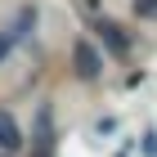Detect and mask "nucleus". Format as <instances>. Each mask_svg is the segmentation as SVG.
Masks as SVG:
<instances>
[{
  "instance_id": "obj_1",
  "label": "nucleus",
  "mask_w": 157,
  "mask_h": 157,
  "mask_svg": "<svg viewBox=\"0 0 157 157\" xmlns=\"http://www.w3.org/2000/svg\"><path fill=\"white\" fill-rule=\"evenodd\" d=\"M72 67H76L81 81H94V76L103 72V59H99V49L90 45V40H76L72 45Z\"/></svg>"
},
{
  "instance_id": "obj_2",
  "label": "nucleus",
  "mask_w": 157,
  "mask_h": 157,
  "mask_svg": "<svg viewBox=\"0 0 157 157\" xmlns=\"http://www.w3.org/2000/svg\"><path fill=\"white\" fill-rule=\"evenodd\" d=\"M18 148H23V130H18L13 112L0 108V153H18Z\"/></svg>"
},
{
  "instance_id": "obj_3",
  "label": "nucleus",
  "mask_w": 157,
  "mask_h": 157,
  "mask_svg": "<svg viewBox=\"0 0 157 157\" xmlns=\"http://www.w3.org/2000/svg\"><path fill=\"white\" fill-rule=\"evenodd\" d=\"M94 32H99V40H103V45H108L112 54H130V36H126V32H121L117 23H99Z\"/></svg>"
},
{
  "instance_id": "obj_4",
  "label": "nucleus",
  "mask_w": 157,
  "mask_h": 157,
  "mask_svg": "<svg viewBox=\"0 0 157 157\" xmlns=\"http://www.w3.org/2000/svg\"><path fill=\"white\" fill-rule=\"evenodd\" d=\"M135 13L139 18H157V0H135Z\"/></svg>"
},
{
  "instance_id": "obj_5",
  "label": "nucleus",
  "mask_w": 157,
  "mask_h": 157,
  "mask_svg": "<svg viewBox=\"0 0 157 157\" xmlns=\"http://www.w3.org/2000/svg\"><path fill=\"white\" fill-rule=\"evenodd\" d=\"M9 49H13V36H9V27H0V63H5Z\"/></svg>"
}]
</instances>
